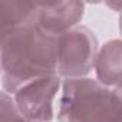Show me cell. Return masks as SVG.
I'll return each mask as SVG.
<instances>
[{"label": "cell", "mask_w": 122, "mask_h": 122, "mask_svg": "<svg viewBox=\"0 0 122 122\" xmlns=\"http://www.w3.org/2000/svg\"><path fill=\"white\" fill-rule=\"evenodd\" d=\"M57 37L37 23L2 35V86L15 95L23 85L57 73Z\"/></svg>", "instance_id": "cell-1"}, {"label": "cell", "mask_w": 122, "mask_h": 122, "mask_svg": "<svg viewBox=\"0 0 122 122\" xmlns=\"http://www.w3.org/2000/svg\"><path fill=\"white\" fill-rule=\"evenodd\" d=\"M112 89H113V92L118 98V102H119V106H121V111H122V82L119 85H116L115 88H112Z\"/></svg>", "instance_id": "cell-9"}, {"label": "cell", "mask_w": 122, "mask_h": 122, "mask_svg": "<svg viewBox=\"0 0 122 122\" xmlns=\"http://www.w3.org/2000/svg\"><path fill=\"white\" fill-rule=\"evenodd\" d=\"M99 43L95 33L81 25L57 37V75L62 79L88 78L95 71Z\"/></svg>", "instance_id": "cell-3"}, {"label": "cell", "mask_w": 122, "mask_h": 122, "mask_svg": "<svg viewBox=\"0 0 122 122\" xmlns=\"http://www.w3.org/2000/svg\"><path fill=\"white\" fill-rule=\"evenodd\" d=\"M37 2H15L0 0V26L2 35L17 30L20 27L37 23Z\"/></svg>", "instance_id": "cell-7"}, {"label": "cell", "mask_w": 122, "mask_h": 122, "mask_svg": "<svg viewBox=\"0 0 122 122\" xmlns=\"http://www.w3.org/2000/svg\"><path fill=\"white\" fill-rule=\"evenodd\" d=\"M0 113H2V122H29L19 111L13 96L5 91H2L0 96Z\"/></svg>", "instance_id": "cell-8"}, {"label": "cell", "mask_w": 122, "mask_h": 122, "mask_svg": "<svg viewBox=\"0 0 122 122\" xmlns=\"http://www.w3.org/2000/svg\"><path fill=\"white\" fill-rule=\"evenodd\" d=\"M59 122H122V111L112 88L96 79H63L57 98Z\"/></svg>", "instance_id": "cell-2"}, {"label": "cell", "mask_w": 122, "mask_h": 122, "mask_svg": "<svg viewBox=\"0 0 122 122\" xmlns=\"http://www.w3.org/2000/svg\"><path fill=\"white\" fill-rule=\"evenodd\" d=\"M119 32H121V35H122V12L119 13Z\"/></svg>", "instance_id": "cell-10"}, {"label": "cell", "mask_w": 122, "mask_h": 122, "mask_svg": "<svg viewBox=\"0 0 122 122\" xmlns=\"http://www.w3.org/2000/svg\"><path fill=\"white\" fill-rule=\"evenodd\" d=\"M96 81L108 88H115L122 82V39L105 42L95 63Z\"/></svg>", "instance_id": "cell-6"}, {"label": "cell", "mask_w": 122, "mask_h": 122, "mask_svg": "<svg viewBox=\"0 0 122 122\" xmlns=\"http://www.w3.org/2000/svg\"><path fill=\"white\" fill-rule=\"evenodd\" d=\"M37 25L50 35L60 36L78 26L85 15V3L76 0L65 2H37Z\"/></svg>", "instance_id": "cell-5"}, {"label": "cell", "mask_w": 122, "mask_h": 122, "mask_svg": "<svg viewBox=\"0 0 122 122\" xmlns=\"http://www.w3.org/2000/svg\"><path fill=\"white\" fill-rule=\"evenodd\" d=\"M62 78L57 73L23 85L13 99L29 122H52L55 119V102L62 88Z\"/></svg>", "instance_id": "cell-4"}]
</instances>
